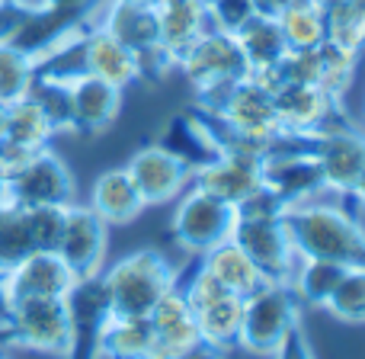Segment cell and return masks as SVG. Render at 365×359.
<instances>
[{"label":"cell","instance_id":"2e32d148","mask_svg":"<svg viewBox=\"0 0 365 359\" xmlns=\"http://www.w3.org/2000/svg\"><path fill=\"white\" fill-rule=\"evenodd\" d=\"M74 283V273L51 251H32L0 276L4 305H13L19 298H64Z\"/></svg>","mask_w":365,"mask_h":359},{"label":"cell","instance_id":"d4e9b609","mask_svg":"<svg viewBox=\"0 0 365 359\" xmlns=\"http://www.w3.org/2000/svg\"><path fill=\"white\" fill-rule=\"evenodd\" d=\"M234 36H237V42H240V51H244V61H247V68H250V74L276 71L279 64H282V58L289 55V45H285L276 19H269V16L247 19Z\"/></svg>","mask_w":365,"mask_h":359},{"label":"cell","instance_id":"83f0119b","mask_svg":"<svg viewBox=\"0 0 365 359\" xmlns=\"http://www.w3.org/2000/svg\"><path fill=\"white\" fill-rule=\"evenodd\" d=\"M276 26L282 32L289 51L314 49L327 42V10L314 0H295L276 16Z\"/></svg>","mask_w":365,"mask_h":359},{"label":"cell","instance_id":"1f68e13d","mask_svg":"<svg viewBox=\"0 0 365 359\" xmlns=\"http://www.w3.org/2000/svg\"><path fill=\"white\" fill-rule=\"evenodd\" d=\"M158 141L164 148H170L177 158L186 161L192 171H195V167H202L205 161L215 158V151H212V145H208L205 132H202L199 122H195L189 113L173 116L170 126H167V132H164V138H158Z\"/></svg>","mask_w":365,"mask_h":359},{"label":"cell","instance_id":"5b68a950","mask_svg":"<svg viewBox=\"0 0 365 359\" xmlns=\"http://www.w3.org/2000/svg\"><path fill=\"white\" fill-rule=\"evenodd\" d=\"M234 225H237V206L192 183L177 199L170 234L180 251H186L189 257H202L215 244L231 238Z\"/></svg>","mask_w":365,"mask_h":359},{"label":"cell","instance_id":"9c48e42d","mask_svg":"<svg viewBox=\"0 0 365 359\" xmlns=\"http://www.w3.org/2000/svg\"><path fill=\"white\" fill-rule=\"evenodd\" d=\"M68 337L71 324L64 298H19L6 305V347H23L64 359Z\"/></svg>","mask_w":365,"mask_h":359},{"label":"cell","instance_id":"ffe728a7","mask_svg":"<svg viewBox=\"0 0 365 359\" xmlns=\"http://www.w3.org/2000/svg\"><path fill=\"white\" fill-rule=\"evenodd\" d=\"M263 161L266 158L257 154H215L192 171V183L227 199L231 206H240L263 186Z\"/></svg>","mask_w":365,"mask_h":359},{"label":"cell","instance_id":"d590c367","mask_svg":"<svg viewBox=\"0 0 365 359\" xmlns=\"http://www.w3.org/2000/svg\"><path fill=\"white\" fill-rule=\"evenodd\" d=\"M26 218V234H29V247L32 251H58L61 241V228H64V206H32L23 208Z\"/></svg>","mask_w":365,"mask_h":359},{"label":"cell","instance_id":"7a4b0ae2","mask_svg":"<svg viewBox=\"0 0 365 359\" xmlns=\"http://www.w3.org/2000/svg\"><path fill=\"white\" fill-rule=\"evenodd\" d=\"M106 292L109 315L115 318H148L151 308L180 283V270L167 260V253L154 247H141L100 273Z\"/></svg>","mask_w":365,"mask_h":359},{"label":"cell","instance_id":"603a6c76","mask_svg":"<svg viewBox=\"0 0 365 359\" xmlns=\"http://www.w3.org/2000/svg\"><path fill=\"white\" fill-rule=\"evenodd\" d=\"M87 206L93 208L109 228L132 225V221L141 218V212L148 208L125 167H109V171H103L100 177L93 180V186H90Z\"/></svg>","mask_w":365,"mask_h":359},{"label":"cell","instance_id":"4dcf8cb0","mask_svg":"<svg viewBox=\"0 0 365 359\" xmlns=\"http://www.w3.org/2000/svg\"><path fill=\"white\" fill-rule=\"evenodd\" d=\"M38 74V61L26 49H19L13 39L0 42V103L10 106L29 96Z\"/></svg>","mask_w":365,"mask_h":359},{"label":"cell","instance_id":"d6a6232c","mask_svg":"<svg viewBox=\"0 0 365 359\" xmlns=\"http://www.w3.org/2000/svg\"><path fill=\"white\" fill-rule=\"evenodd\" d=\"M327 42L346 55L362 58L365 51V10L356 0H343L340 6L327 10Z\"/></svg>","mask_w":365,"mask_h":359},{"label":"cell","instance_id":"60d3db41","mask_svg":"<svg viewBox=\"0 0 365 359\" xmlns=\"http://www.w3.org/2000/svg\"><path fill=\"white\" fill-rule=\"evenodd\" d=\"M103 0H42V10H93Z\"/></svg>","mask_w":365,"mask_h":359},{"label":"cell","instance_id":"e575fe53","mask_svg":"<svg viewBox=\"0 0 365 359\" xmlns=\"http://www.w3.org/2000/svg\"><path fill=\"white\" fill-rule=\"evenodd\" d=\"M29 253H32V247H29V234H26L23 208L0 199V273L16 266Z\"/></svg>","mask_w":365,"mask_h":359},{"label":"cell","instance_id":"ac0fdd59","mask_svg":"<svg viewBox=\"0 0 365 359\" xmlns=\"http://www.w3.org/2000/svg\"><path fill=\"white\" fill-rule=\"evenodd\" d=\"M77 68H81V74H93L119 90L141 84L138 58L100 23H93L77 39Z\"/></svg>","mask_w":365,"mask_h":359},{"label":"cell","instance_id":"c3c4849f","mask_svg":"<svg viewBox=\"0 0 365 359\" xmlns=\"http://www.w3.org/2000/svg\"><path fill=\"white\" fill-rule=\"evenodd\" d=\"M125 4H141V6H158V0H125Z\"/></svg>","mask_w":365,"mask_h":359},{"label":"cell","instance_id":"8d00e7d4","mask_svg":"<svg viewBox=\"0 0 365 359\" xmlns=\"http://www.w3.org/2000/svg\"><path fill=\"white\" fill-rule=\"evenodd\" d=\"M208 13H212V26L227 32H237L247 19L257 16L250 0H208Z\"/></svg>","mask_w":365,"mask_h":359},{"label":"cell","instance_id":"8992f818","mask_svg":"<svg viewBox=\"0 0 365 359\" xmlns=\"http://www.w3.org/2000/svg\"><path fill=\"white\" fill-rule=\"evenodd\" d=\"M96 23L113 32L125 49H132V55L138 58L141 81L160 84L167 77V71H173L164 49H160V29L154 6L125 4V0H103Z\"/></svg>","mask_w":365,"mask_h":359},{"label":"cell","instance_id":"ee69618b","mask_svg":"<svg viewBox=\"0 0 365 359\" xmlns=\"http://www.w3.org/2000/svg\"><path fill=\"white\" fill-rule=\"evenodd\" d=\"M317 6H324V10H334V6H340L343 0H314Z\"/></svg>","mask_w":365,"mask_h":359},{"label":"cell","instance_id":"f1b7e54d","mask_svg":"<svg viewBox=\"0 0 365 359\" xmlns=\"http://www.w3.org/2000/svg\"><path fill=\"white\" fill-rule=\"evenodd\" d=\"M151 337L154 334L148 318L109 315L100 334V359H148Z\"/></svg>","mask_w":365,"mask_h":359},{"label":"cell","instance_id":"4fadbf2b","mask_svg":"<svg viewBox=\"0 0 365 359\" xmlns=\"http://www.w3.org/2000/svg\"><path fill=\"white\" fill-rule=\"evenodd\" d=\"M308 151L314 154L317 167H321L324 193L346 199L359 171L365 167V128L356 126L353 119L340 122V126L308 138Z\"/></svg>","mask_w":365,"mask_h":359},{"label":"cell","instance_id":"6da1fadb","mask_svg":"<svg viewBox=\"0 0 365 359\" xmlns=\"http://www.w3.org/2000/svg\"><path fill=\"white\" fill-rule=\"evenodd\" d=\"M282 225L298 257L365 266V225L353 208L327 199H308L282 212Z\"/></svg>","mask_w":365,"mask_h":359},{"label":"cell","instance_id":"5bb4252c","mask_svg":"<svg viewBox=\"0 0 365 359\" xmlns=\"http://www.w3.org/2000/svg\"><path fill=\"white\" fill-rule=\"evenodd\" d=\"M263 186L272 196L285 202V206H298L324 196L321 167H317L314 154L308 151V138H295L289 135L285 145H279L263 161Z\"/></svg>","mask_w":365,"mask_h":359},{"label":"cell","instance_id":"7c38bea8","mask_svg":"<svg viewBox=\"0 0 365 359\" xmlns=\"http://www.w3.org/2000/svg\"><path fill=\"white\" fill-rule=\"evenodd\" d=\"M109 251V225L87 206V202H71L64 206V228L58 241V257L64 260L74 279L100 276L106 266Z\"/></svg>","mask_w":365,"mask_h":359},{"label":"cell","instance_id":"f5cc1de1","mask_svg":"<svg viewBox=\"0 0 365 359\" xmlns=\"http://www.w3.org/2000/svg\"><path fill=\"white\" fill-rule=\"evenodd\" d=\"M362 128H365V113H362Z\"/></svg>","mask_w":365,"mask_h":359},{"label":"cell","instance_id":"ba28073f","mask_svg":"<svg viewBox=\"0 0 365 359\" xmlns=\"http://www.w3.org/2000/svg\"><path fill=\"white\" fill-rule=\"evenodd\" d=\"M205 109V106H202ZM208 113H215L225 126H231L237 135L257 141V145L269 148V154L279 145L289 141V135H282L276 122V106H272V90L263 81H257L253 74H247L244 81H237Z\"/></svg>","mask_w":365,"mask_h":359},{"label":"cell","instance_id":"bcb514c9","mask_svg":"<svg viewBox=\"0 0 365 359\" xmlns=\"http://www.w3.org/2000/svg\"><path fill=\"white\" fill-rule=\"evenodd\" d=\"M6 173H10V167H6V161H4V154H0V186H4V180H6Z\"/></svg>","mask_w":365,"mask_h":359},{"label":"cell","instance_id":"f546056e","mask_svg":"<svg viewBox=\"0 0 365 359\" xmlns=\"http://www.w3.org/2000/svg\"><path fill=\"white\" fill-rule=\"evenodd\" d=\"M346 273L343 263H334V260H311L302 257L295 266V276H292V292L298 295L302 308H324L327 298L334 295L340 276Z\"/></svg>","mask_w":365,"mask_h":359},{"label":"cell","instance_id":"681fc988","mask_svg":"<svg viewBox=\"0 0 365 359\" xmlns=\"http://www.w3.org/2000/svg\"><path fill=\"white\" fill-rule=\"evenodd\" d=\"M0 276H4V273H0ZM0 315L6 318V305H4V289H0Z\"/></svg>","mask_w":365,"mask_h":359},{"label":"cell","instance_id":"836d02e7","mask_svg":"<svg viewBox=\"0 0 365 359\" xmlns=\"http://www.w3.org/2000/svg\"><path fill=\"white\" fill-rule=\"evenodd\" d=\"M324 311L343 324H365V266H346Z\"/></svg>","mask_w":365,"mask_h":359},{"label":"cell","instance_id":"816d5d0a","mask_svg":"<svg viewBox=\"0 0 365 359\" xmlns=\"http://www.w3.org/2000/svg\"><path fill=\"white\" fill-rule=\"evenodd\" d=\"M0 4H16V0H0Z\"/></svg>","mask_w":365,"mask_h":359},{"label":"cell","instance_id":"7dc6e473","mask_svg":"<svg viewBox=\"0 0 365 359\" xmlns=\"http://www.w3.org/2000/svg\"><path fill=\"white\" fill-rule=\"evenodd\" d=\"M4 128H6V106L0 103V138H4Z\"/></svg>","mask_w":365,"mask_h":359},{"label":"cell","instance_id":"b9f144b4","mask_svg":"<svg viewBox=\"0 0 365 359\" xmlns=\"http://www.w3.org/2000/svg\"><path fill=\"white\" fill-rule=\"evenodd\" d=\"M250 4H253V10H257V16L276 19L279 13H282L289 4H295V0H250Z\"/></svg>","mask_w":365,"mask_h":359},{"label":"cell","instance_id":"3957f363","mask_svg":"<svg viewBox=\"0 0 365 359\" xmlns=\"http://www.w3.org/2000/svg\"><path fill=\"white\" fill-rule=\"evenodd\" d=\"M173 71H180L189 81L195 106H205V109H212L234 84L250 74L237 36L227 29H218V26L202 32Z\"/></svg>","mask_w":365,"mask_h":359},{"label":"cell","instance_id":"30bf717a","mask_svg":"<svg viewBox=\"0 0 365 359\" xmlns=\"http://www.w3.org/2000/svg\"><path fill=\"white\" fill-rule=\"evenodd\" d=\"M272 106H276V122L282 135H295V138H314L340 122H349V113L340 100L302 81L279 84L272 90Z\"/></svg>","mask_w":365,"mask_h":359},{"label":"cell","instance_id":"7402d4cb","mask_svg":"<svg viewBox=\"0 0 365 359\" xmlns=\"http://www.w3.org/2000/svg\"><path fill=\"white\" fill-rule=\"evenodd\" d=\"M154 13H158L160 49H164L170 68H177V61L192 49V42L202 32L212 29L208 0H160Z\"/></svg>","mask_w":365,"mask_h":359},{"label":"cell","instance_id":"52a82bcc","mask_svg":"<svg viewBox=\"0 0 365 359\" xmlns=\"http://www.w3.org/2000/svg\"><path fill=\"white\" fill-rule=\"evenodd\" d=\"M74 173L71 167L58 158L55 151L42 148L32 158H26L19 167L6 173L4 186H0V199L10 202L16 208L32 206H71L74 202Z\"/></svg>","mask_w":365,"mask_h":359},{"label":"cell","instance_id":"d6986e66","mask_svg":"<svg viewBox=\"0 0 365 359\" xmlns=\"http://www.w3.org/2000/svg\"><path fill=\"white\" fill-rule=\"evenodd\" d=\"M68 96H71V116H74L77 135H103L115 126L122 116L125 90L100 81L93 74H74L68 77Z\"/></svg>","mask_w":365,"mask_h":359},{"label":"cell","instance_id":"74e56055","mask_svg":"<svg viewBox=\"0 0 365 359\" xmlns=\"http://www.w3.org/2000/svg\"><path fill=\"white\" fill-rule=\"evenodd\" d=\"M269 359H317V353H314V347H311L304 328H302V324H295V328L285 334V340L279 343V350Z\"/></svg>","mask_w":365,"mask_h":359},{"label":"cell","instance_id":"e0dca14e","mask_svg":"<svg viewBox=\"0 0 365 359\" xmlns=\"http://www.w3.org/2000/svg\"><path fill=\"white\" fill-rule=\"evenodd\" d=\"M64 302H68V324H71L64 359H100V334L109 318L106 292H103L100 276L77 279L71 285V292L64 295Z\"/></svg>","mask_w":365,"mask_h":359},{"label":"cell","instance_id":"f35d334b","mask_svg":"<svg viewBox=\"0 0 365 359\" xmlns=\"http://www.w3.org/2000/svg\"><path fill=\"white\" fill-rule=\"evenodd\" d=\"M26 19V13L13 4H0V42L4 39H13V32L19 29V23Z\"/></svg>","mask_w":365,"mask_h":359},{"label":"cell","instance_id":"7bdbcfd3","mask_svg":"<svg viewBox=\"0 0 365 359\" xmlns=\"http://www.w3.org/2000/svg\"><path fill=\"white\" fill-rule=\"evenodd\" d=\"M343 202H349V206H359L362 212H365V167L359 171V177H356L353 189H349V196H346Z\"/></svg>","mask_w":365,"mask_h":359},{"label":"cell","instance_id":"484cf974","mask_svg":"<svg viewBox=\"0 0 365 359\" xmlns=\"http://www.w3.org/2000/svg\"><path fill=\"white\" fill-rule=\"evenodd\" d=\"M51 138H55V128H51L48 116L42 113V106L32 96H23L19 103L6 106V128L0 141L19 148V151L36 154L42 148H48Z\"/></svg>","mask_w":365,"mask_h":359},{"label":"cell","instance_id":"f6af8a7d","mask_svg":"<svg viewBox=\"0 0 365 359\" xmlns=\"http://www.w3.org/2000/svg\"><path fill=\"white\" fill-rule=\"evenodd\" d=\"M0 347H6V318L0 315Z\"/></svg>","mask_w":365,"mask_h":359},{"label":"cell","instance_id":"44dd1931","mask_svg":"<svg viewBox=\"0 0 365 359\" xmlns=\"http://www.w3.org/2000/svg\"><path fill=\"white\" fill-rule=\"evenodd\" d=\"M148 321H151V334H154L148 359H177L182 350L199 340V328H195L192 308H189L180 283L154 305Z\"/></svg>","mask_w":365,"mask_h":359},{"label":"cell","instance_id":"9a60e30c","mask_svg":"<svg viewBox=\"0 0 365 359\" xmlns=\"http://www.w3.org/2000/svg\"><path fill=\"white\" fill-rule=\"evenodd\" d=\"M125 171L135 186H138L148 208L177 202L180 196L192 186V167L182 158H177L170 148H164L160 141L141 145L138 151L128 158Z\"/></svg>","mask_w":365,"mask_h":359},{"label":"cell","instance_id":"8fae6325","mask_svg":"<svg viewBox=\"0 0 365 359\" xmlns=\"http://www.w3.org/2000/svg\"><path fill=\"white\" fill-rule=\"evenodd\" d=\"M231 238L250 253L257 270L266 276V283H292L298 266V251L292 244L289 231L282 225V215H237Z\"/></svg>","mask_w":365,"mask_h":359},{"label":"cell","instance_id":"f907efd6","mask_svg":"<svg viewBox=\"0 0 365 359\" xmlns=\"http://www.w3.org/2000/svg\"><path fill=\"white\" fill-rule=\"evenodd\" d=\"M356 4H359V6H362V10H365V0H356Z\"/></svg>","mask_w":365,"mask_h":359},{"label":"cell","instance_id":"cb8c5ba5","mask_svg":"<svg viewBox=\"0 0 365 359\" xmlns=\"http://www.w3.org/2000/svg\"><path fill=\"white\" fill-rule=\"evenodd\" d=\"M199 266H205L227 292H234V295H240V298L253 295L259 285H266V276L257 270L250 253H247L234 238L221 241V244H215L212 251L202 253Z\"/></svg>","mask_w":365,"mask_h":359},{"label":"cell","instance_id":"ab89813d","mask_svg":"<svg viewBox=\"0 0 365 359\" xmlns=\"http://www.w3.org/2000/svg\"><path fill=\"white\" fill-rule=\"evenodd\" d=\"M227 356V350H221V347H215V343H208V340H195L192 347H186L177 359H225Z\"/></svg>","mask_w":365,"mask_h":359},{"label":"cell","instance_id":"4316f807","mask_svg":"<svg viewBox=\"0 0 365 359\" xmlns=\"http://www.w3.org/2000/svg\"><path fill=\"white\" fill-rule=\"evenodd\" d=\"M192 318L202 340L215 343L221 350H234L240 334V318H244V298L227 292V295L215 298L202 308H192Z\"/></svg>","mask_w":365,"mask_h":359},{"label":"cell","instance_id":"277c9868","mask_svg":"<svg viewBox=\"0 0 365 359\" xmlns=\"http://www.w3.org/2000/svg\"><path fill=\"white\" fill-rule=\"evenodd\" d=\"M295 324H302V302L289 283H266L244 298L237 347L269 359Z\"/></svg>","mask_w":365,"mask_h":359},{"label":"cell","instance_id":"db71d44e","mask_svg":"<svg viewBox=\"0 0 365 359\" xmlns=\"http://www.w3.org/2000/svg\"><path fill=\"white\" fill-rule=\"evenodd\" d=\"M0 359H6V356H4V353H0Z\"/></svg>","mask_w":365,"mask_h":359}]
</instances>
